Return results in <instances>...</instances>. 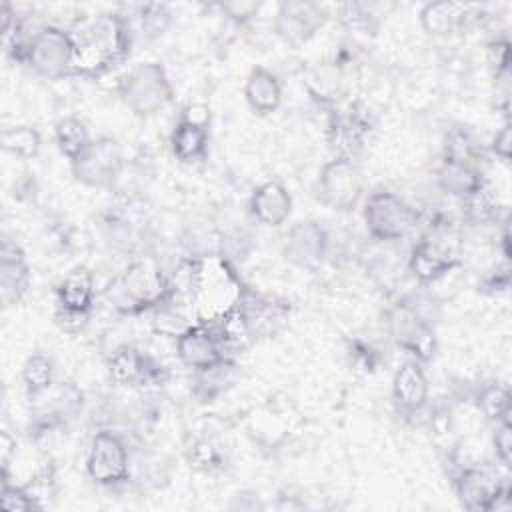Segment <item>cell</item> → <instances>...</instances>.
Listing matches in <instances>:
<instances>
[{"mask_svg": "<svg viewBox=\"0 0 512 512\" xmlns=\"http://www.w3.org/2000/svg\"><path fill=\"white\" fill-rule=\"evenodd\" d=\"M68 32L76 50L74 74L98 78L130 56L134 34L130 20L120 12L78 18Z\"/></svg>", "mask_w": 512, "mask_h": 512, "instance_id": "cell-1", "label": "cell"}, {"mask_svg": "<svg viewBox=\"0 0 512 512\" xmlns=\"http://www.w3.org/2000/svg\"><path fill=\"white\" fill-rule=\"evenodd\" d=\"M108 302L126 316L158 310L172 304L168 276L152 262L138 260L122 270L104 290Z\"/></svg>", "mask_w": 512, "mask_h": 512, "instance_id": "cell-2", "label": "cell"}, {"mask_svg": "<svg viewBox=\"0 0 512 512\" xmlns=\"http://www.w3.org/2000/svg\"><path fill=\"white\" fill-rule=\"evenodd\" d=\"M386 328L398 348L410 358L426 364L436 356L438 338L432 314L422 306L420 296H406L386 312Z\"/></svg>", "mask_w": 512, "mask_h": 512, "instance_id": "cell-3", "label": "cell"}, {"mask_svg": "<svg viewBox=\"0 0 512 512\" xmlns=\"http://www.w3.org/2000/svg\"><path fill=\"white\" fill-rule=\"evenodd\" d=\"M118 92L124 104L140 118H150L174 100V86L164 68L156 60L132 66L118 82Z\"/></svg>", "mask_w": 512, "mask_h": 512, "instance_id": "cell-4", "label": "cell"}, {"mask_svg": "<svg viewBox=\"0 0 512 512\" xmlns=\"http://www.w3.org/2000/svg\"><path fill=\"white\" fill-rule=\"evenodd\" d=\"M458 264V234L446 220L430 224L408 256V272L424 286L438 282Z\"/></svg>", "mask_w": 512, "mask_h": 512, "instance_id": "cell-5", "label": "cell"}, {"mask_svg": "<svg viewBox=\"0 0 512 512\" xmlns=\"http://www.w3.org/2000/svg\"><path fill=\"white\" fill-rule=\"evenodd\" d=\"M24 64L46 80H62L74 74L76 50L68 30L60 26H40L26 50Z\"/></svg>", "mask_w": 512, "mask_h": 512, "instance_id": "cell-6", "label": "cell"}, {"mask_svg": "<svg viewBox=\"0 0 512 512\" xmlns=\"http://www.w3.org/2000/svg\"><path fill=\"white\" fill-rule=\"evenodd\" d=\"M362 214L368 234L380 242L406 238L418 222L416 208L390 190L372 192L364 202Z\"/></svg>", "mask_w": 512, "mask_h": 512, "instance_id": "cell-7", "label": "cell"}, {"mask_svg": "<svg viewBox=\"0 0 512 512\" xmlns=\"http://www.w3.org/2000/svg\"><path fill=\"white\" fill-rule=\"evenodd\" d=\"M454 492L466 510L492 512L510 506V484L496 468L472 464L462 468L454 480Z\"/></svg>", "mask_w": 512, "mask_h": 512, "instance_id": "cell-8", "label": "cell"}, {"mask_svg": "<svg viewBox=\"0 0 512 512\" xmlns=\"http://www.w3.org/2000/svg\"><path fill=\"white\" fill-rule=\"evenodd\" d=\"M362 192L364 176L352 156L336 154L320 168L316 178V196L324 206L336 212H350L358 206Z\"/></svg>", "mask_w": 512, "mask_h": 512, "instance_id": "cell-9", "label": "cell"}, {"mask_svg": "<svg viewBox=\"0 0 512 512\" xmlns=\"http://www.w3.org/2000/svg\"><path fill=\"white\" fill-rule=\"evenodd\" d=\"M88 478L102 488H116L130 480V454L120 434L98 430L88 446Z\"/></svg>", "mask_w": 512, "mask_h": 512, "instance_id": "cell-10", "label": "cell"}, {"mask_svg": "<svg viewBox=\"0 0 512 512\" xmlns=\"http://www.w3.org/2000/svg\"><path fill=\"white\" fill-rule=\"evenodd\" d=\"M124 168V154L116 138L98 136L92 138L88 148L70 162V172L76 182L86 188H110L116 184Z\"/></svg>", "mask_w": 512, "mask_h": 512, "instance_id": "cell-11", "label": "cell"}, {"mask_svg": "<svg viewBox=\"0 0 512 512\" xmlns=\"http://www.w3.org/2000/svg\"><path fill=\"white\" fill-rule=\"evenodd\" d=\"M328 20V10L310 0H284L274 14L276 36L290 44L300 46L314 38Z\"/></svg>", "mask_w": 512, "mask_h": 512, "instance_id": "cell-12", "label": "cell"}, {"mask_svg": "<svg viewBox=\"0 0 512 512\" xmlns=\"http://www.w3.org/2000/svg\"><path fill=\"white\" fill-rule=\"evenodd\" d=\"M330 236L316 220H298L284 234L282 256L298 268H316L328 254Z\"/></svg>", "mask_w": 512, "mask_h": 512, "instance_id": "cell-13", "label": "cell"}, {"mask_svg": "<svg viewBox=\"0 0 512 512\" xmlns=\"http://www.w3.org/2000/svg\"><path fill=\"white\" fill-rule=\"evenodd\" d=\"M176 356L186 368L200 372L228 358V352L212 326L206 320H200L196 324H188L180 334H176Z\"/></svg>", "mask_w": 512, "mask_h": 512, "instance_id": "cell-14", "label": "cell"}, {"mask_svg": "<svg viewBox=\"0 0 512 512\" xmlns=\"http://www.w3.org/2000/svg\"><path fill=\"white\" fill-rule=\"evenodd\" d=\"M110 380L118 386H146L160 384L166 376L162 364L150 358L136 346H120L108 358Z\"/></svg>", "mask_w": 512, "mask_h": 512, "instance_id": "cell-15", "label": "cell"}, {"mask_svg": "<svg viewBox=\"0 0 512 512\" xmlns=\"http://www.w3.org/2000/svg\"><path fill=\"white\" fill-rule=\"evenodd\" d=\"M430 398V384L424 372V364L408 358L392 376V402L402 416L420 414Z\"/></svg>", "mask_w": 512, "mask_h": 512, "instance_id": "cell-16", "label": "cell"}, {"mask_svg": "<svg viewBox=\"0 0 512 512\" xmlns=\"http://www.w3.org/2000/svg\"><path fill=\"white\" fill-rule=\"evenodd\" d=\"M30 286V264L26 252L8 236L0 242V300L4 306L18 304Z\"/></svg>", "mask_w": 512, "mask_h": 512, "instance_id": "cell-17", "label": "cell"}, {"mask_svg": "<svg viewBox=\"0 0 512 512\" xmlns=\"http://www.w3.org/2000/svg\"><path fill=\"white\" fill-rule=\"evenodd\" d=\"M248 210L258 224L278 228L292 214V194L280 180H266L252 190Z\"/></svg>", "mask_w": 512, "mask_h": 512, "instance_id": "cell-18", "label": "cell"}, {"mask_svg": "<svg viewBox=\"0 0 512 512\" xmlns=\"http://www.w3.org/2000/svg\"><path fill=\"white\" fill-rule=\"evenodd\" d=\"M96 304L94 274L86 266H74L56 286V310L92 318Z\"/></svg>", "mask_w": 512, "mask_h": 512, "instance_id": "cell-19", "label": "cell"}, {"mask_svg": "<svg viewBox=\"0 0 512 512\" xmlns=\"http://www.w3.org/2000/svg\"><path fill=\"white\" fill-rule=\"evenodd\" d=\"M474 16V6L450 0L428 2L418 12L420 26L430 36H450L462 32Z\"/></svg>", "mask_w": 512, "mask_h": 512, "instance_id": "cell-20", "label": "cell"}, {"mask_svg": "<svg viewBox=\"0 0 512 512\" xmlns=\"http://www.w3.org/2000/svg\"><path fill=\"white\" fill-rule=\"evenodd\" d=\"M244 100L258 116L276 112L282 104V82L266 66H254L244 82Z\"/></svg>", "mask_w": 512, "mask_h": 512, "instance_id": "cell-21", "label": "cell"}, {"mask_svg": "<svg viewBox=\"0 0 512 512\" xmlns=\"http://www.w3.org/2000/svg\"><path fill=\"white\" fill-rule=\"evenodd\" d=\"M436 182L446 194L460 200H468L486 190V176L480 166L448 160H442L436 168Z\"/></svg>", "mask_w": 512, "mask_h": 512, "instance_id": "cell-22", "label": "cell"}, {"mask_svg": "<svg viewBox=\"0 0 512 512\" xmlns=\"http://www.w3.org/2000/svg\"><path fill=\"white\" fill-rule=\"evenodd\" d=\"M208 144H210V130L186 124V122H176L172 134H170V150L176 160L184 164L200 162L208 156Z\"/></svg>", "mask_w": 512, "mask_h": 512, "instance_id": "cell-23", "label": "cell"}, {"mask_svg": "<svg viewBox=\"0 0 512 512\" xmlns=\"http://www.w3.org/2000/svg\"><path fill=\"white\" fill-rule=\"evenodd\" d=\"M236 376H238V364L228 356L206 370L194 372L192 392L200 402H212L236 382Z\"/></svg>", "mask_w": 512, "mask_h": 512, "instance_id": "cell-24", "label": "cell"}, {"mask_svg": "<svg viewBox=\"0 0 512 512\" xmlns=\"http://www.w3.org/2000/svg\"><path fill=\"white\" fill-rule=\"evenodd\" d=\"M54 142L56 148L60 150V154L64 158H68V162L76 160L92 142V136L84 124V120H80L78 116H62L56 124H54Z\"/></svg>", "mask_w": 512, "mask_h": 512, "instance_id": "cell-25", "label": "cell"}, {"mask_svg": "<svg viewBox=\"0 0 512 512\" xmlns=\"http://www.w3.org/2000/svg\"><path fill=\"white\" fill-rule=\"evenodd\" d=\"M0 146L6 154L18 160H32L40 154L42 136L38 128L32 124H18L2 130Z\"/></svg>", "mask_w": 512, "mask_h": 512, "instance_id": "cell-26", "label": "cell"}, {"mask_svg": "<svg viewBox=\"0 0 512 512\" xmlns=\"http://www.w3.org/2000/svg\"><path fill=\"white\" fill-rule=\"evenodd\" d=\"M20 378L28 398H36L54 386V364L50 356L42 352H32L20 370Z\"/></svg>", "mask_w": 512, "mask_h": 512, "instance_id": "cell-27", "label": "cell"}, {"mask_svg": "<svg viewBox=\"0 0 512 512\" xmlns=\"http://www.w3.org/2000/svg\"><path fill=\"white\" fill-rule=\"evenodd\" d=\"M482 148L478 140L462 126L450 128L442 142V160L448 162H460V164H472L480 166Z\"/></svg>", "mask_w": 512, "mask_h": 512, "instance_id": "cell-28", "label": "cell"}, {"mask_svg": "<svg viewBox=\"0 0 512 512\" xmlns=\"http://www.w3.org/2000/svg\"><path fill=\"white\" fill-rule=\"evenodd\" d=\"M476 406L490 422H500L510 418V392L504 384L490 380L480 386L476 394Z\"/></svg>", "mask_w": 512, "mask_h": 512, "instance_id": "cell-29", "label": "cell"}, {"mask_svg": "<svg viewBox=\"0 0 512 512\" xmlns=\"http://www.w3.org/2000/svg\"><path fill=\"white\" fill-rule=\"evenodd\" d=\"M0 506L10 512H30V510H42L36 498L30 494L26 486L14 484L10 478L2 480L0 486Z\"/></svg>", "mask_w": 512, "mask_h": 512, "instance_id": "cell-30", "label": "cell"}, {"mask_svg": "<svg viewBox=\"0 0 512 512\" xmlns=\"http://www.w3.org/2000/svg\"><path fill=\"white\" fill-rule=\"evenodd\" d=\"M170 10L166 4H144L138 8V20L140 28L146 36L154 38L164 34V30L170 24Z\"/></svg>", "mask_w": 512, "mask_h": 512, "instance_id": "cell-31", "label": "cell"}, {"mask_svg": "<svg viewBox=\"0 0 512 512\" xmlns=\"http://www.w3.org/2000/svg\"><path fill=\"white\" fill-rule=\"evenodd\" d=\"M188 460L190 466L202 472H210L222 466V454L210 440H196L188 450Z\"/></svg>", "mask_w": 512, "mask_h": 512, "instance_id": "cell-32", "label": "cell"}, {"mask_svg": "<svg viewBox=\"0 0 512 512\" xmlns=\"http://www.w3.org/2000/svg\"><path fill=\"white\" fill-rule=\"evenodd\" d=\"M488 62L494 70L496 80L508 78L510 72V40L506 36H496L486 44Z\"/></svg>", "mask_w": 512, "mask_h": 512, "instance_id": "cell-33", "label": "cell"}, {"mask_svg": "<svg viewBox=\"0 0 512 512\" xmlns=\"http://www.w3.org/2000/svg\"><path fill=\"white\" fill-rule=\"evenodd\" d=\"M492 448L496 454V460L508 470L512 464V424L510 418L496 422L494 434H492Z\"/></svg>", "mask_w": 512, "mask_h": 512, "instance_id": "cell-34", "label": "cell"}, {"mask_svg": "<svg viewBox=\"0 0 512 512\" xmlns=\"http://www.w3.org/2000/svg\"><path fill=\"white\" fill-rule=\"evenodd\" d=\"M260 6H262L260 2H222V4H218V8L222 10V14H224L228 20L236 22V24H246V22H250V20L258 14Z\"/></svg>", "mask_w": 512, "mask_h": 512, "instance_id": "cell-35", "label": "cell"}, {"mask_svg": "<svg viewBox=\"0 0 512 512\" xmlns=\"http://www.w3.org/2000/svg\"><path fill=\"white\" fill-rule=\"evenodd\" d=\"M178 120H180V122H186V124H194V126H200V128L210 130V124H212V110H210V106L204 104V102H188V104L180 110Z\"/></svg>", "mask_w": 512, "mask_h": 512, "instance_id": "cell-36", "label": "cell"}, {"mask_svg": "<svg viewBox=\"0 0 512 512\" xmlns=\"http://www.w3.org/2000/svg\"><path fill=\"white\" fill-rule=\"evenodd\" d=\"M490 152L494 156H498L502 162H508L510 160V154H512V124L506 120L498 130L496 134L492 136L490 140Z\"/></svg>", "mask_w": 512, "mask_h": 512, "instance_id": "cell-37", "label": "cell"}, {"mask_svg": "<svg viewBox=\"0 0 512 512\" xmlns=\"http://www.w3.org/2000/svg\"><path fill=\"white\" fill-rule=\"evenodd\" d=\"M16 456V438H12V434L8 430H2L0 434V478H10V464Z\"/></svg>", "mask_w": 512, "mask_h": 512, "instance_id": "cell-38", "label": "cell"}]
</instances>
